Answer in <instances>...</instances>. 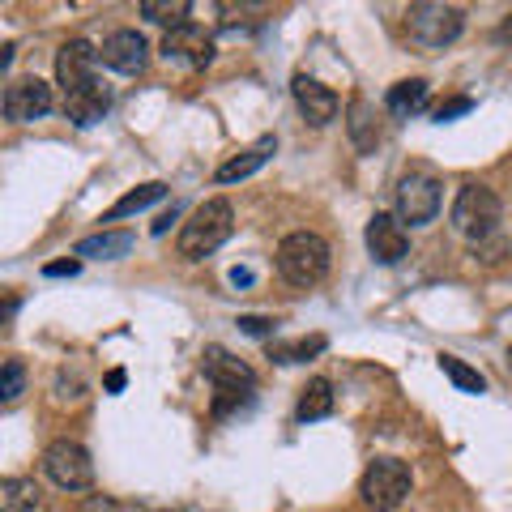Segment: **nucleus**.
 Wrapping results in <instances>:
<instances>
[{"mask_svg":"<svg viewBox=\"0 0 512 512\" xmlns=\"http://www.w3.org/2000/svg\"><path fill=\"white\" fill-rule=\"evenodd\" d=\"M231 231H235L231 201H222V197L205 201L184 222V231H180V256H184V261H205L210 252H218L222 244H227Z\"/></svg>","mask_w":512,"mask_h":512,"instance_id":"f257e3e1","label":"nucleus"},{"mask_svg":"<svg viewBox=\"0 0 512 512\" xmlns=\"http://www.w3.org/2000/svg\"><path fill=\"white\" fill-rule=\"evenodd\" d=\"M278 274L291 286H316L329 274V244L312 231H295L278 244Z\"/></svg>","mask_w":512,"mask_h":512,"instance_id":"f03ea898","label":"nucleus"},{"mask_svg":"<svg viewBox=\"0 0 512 512\" xmlns=\"http://www.w3.org/2000/svg\"><path fill=\"white\" fill-rule=\"evenodd\" d=\"M453 227L466 239H474V244H483V239L500 227V197L483 184H466L453 201Z\"/></svg>","mask_w":512,"mask_h":512,"instance_id":"7ed1b4c3","label":"nucleus"},{"mask_svg":"<svg viewBox=\"0 0 512 512\" xmlns=\"http://www.w3.org/2000/svg\"><path fill=\"white\" fill-rule=\"evenodd\" d=\"M359 491H363L367 508L393 512L410 495V466H406V461H397V457H376L372 466H367Z\"/></svg>","mask_w":512,"mask_h":512,"instance_id":"20e7f679","label":"nucleus"},{"mask_svg":"<svg viewBox=\"0 0 512 512\" xmlns=\"http://www.w3.org/2000/svg\"><path fill=\"white\" fill-rule=\"evenodd\" d=\"M461 26H466V13L453 5H431V0H423V5H410V13H406L410 39L423 47H448L461 35Z\"/></svg>","mask_w":512,"mask_h":512,"instance_id":"39448f33","label":"nucleus"},{"mask_svg":"<svg viewBox=\"0 0 512 512\" xmlns=\"http://www.w3.org/2000/svg\"><path fill=\"white\" fill-rule=\"evenodd\" d=\"M43 470L60 491H86L94 483V461L77 440H56L43 453Z\"/></svg>","mask_w":512,"mask_h":512,"instance_id":"423d86ee","label":"nucleus"},{"mask_svg":"<svg viewBox=\"0 0 512 512\" xmlns=\"http://www.w3.org/2000/svg\"><path fill=\"white\" fill-rule=\"evenodd\" d=\"M436 214H440V184L423 171L402 175V184H397V218L410 222V227H423Z\"/></svg>","mask_w":512,"mask_h":512,"instance_id":"0eeeda50","label":"nucleus"},{"mask_svg":"<svg viewBox=\"0 0 512 512\" xmlns=\"http://www.w3.org/2000/svg\"><path fill=\"white\" fill-rule=\"evenodd\" d=\"M367 252L376 265H397L410 252V231L397 214H372L367 218Z\"/></svg>","mask_w":512,"mask_h":512,"instance_id":"6e6552de","label":"nucleus"},{"mask_svg":"<svg viewBox=\"0 0 512 512\" xmlns=\"http://www.w3.org/2000/svg\"><path fill=\"white\" fill-rule=\"evenodd\" d=\"M52 111V86L39 82V77H18L9 82L5 90V116L13 124H30V120H43Z\"/></svg>","mask_w":512,"mask_h":512,"instance_id":"1a4fd4ad","label":"nucleus"},{"mask_svg":"<svg viewBox=\"0 0 512 512\" xmlns=\"http://www.w3.org/2000/svg\"><path fill=\"white\" fill-rule=\"evenodd\" d=\"M94 64H99V47L86 39H69L56 52V82L64 86V94L82 90L86 82H94Z\"/></svg>","mask_w":512,"mask_h":512,"instance_id":"9d476101","label":"nucleus"},{"mask_svg":"<svg viewBox=\"0 0 512 512\" xmlns=\"http://www.w3.org/2000/svg\"><path fill=\"white\" fill-rule=\"evenodd\" d=\"M291 94H295V107H299V116L316 124V128H325L329 120H338V94H333L329 86H320L316 77L308 73H295V82H291Z\"/></svg>","mask_w":512,"mask_h":512,"instance_id":"9b49d317","label":"nucleus"},{"mask_svg":"<svg viewBox=\"0 0 512 512\" xmlns=\"http://www.w3.org/2000/svg\"><path fill=\"white\" fill-rule=\"evenodd\" d=\"M163 56L188 64V69H205V64L214 60V39L205 35L201 26H192V22H188V26H180V30H167Z\"/></svg>","mask_w":512,"mask_h":512,"instance_id":"f8f14e48","label":"nucleus"},{"mask_svg":"<svg viewBox=\"0 0 512 512\" xmlns=\"http://www.w3.org/2000/svg\"><path fill=\"white\" fill-rule=\"evenodd\" d=\"M99 60L107 64V69H116V73H141L146 69V60H150V47H146V39H141L137 30H116V35L103 39Z\"/></svg>","mask_w":512,"mask_h":512,"instance_id":"ddd939ff","label":"nucleus"},{"mask_svg":"<svg viewBox=\"0 0 512 512\" xmlns=\"http://www.w3.org/2000/svg\"><path fill=\"white\" fill-rule=\"evenodd\" d=\"M205 376L214 380V389H252L256 376H252V367L244 359H235L227 346H205Z\"/></svg>","mask_w":512,"mask_h":512,"instance_id":"4468645a","label":"nucleus"},{"mask_svg":"<svg viewBox=\"0 0 512 512\" xmlns=\"http://www.w3.org/2000/svg\"><path fill=\"white\" fill-rule=\"evenodd\" d=\"M107 107H111V90L94 77V82H86L82 90H73V94H64V116H69L77 128H90V124H99L107 116Z\"/></svg>","mask_w":512,"mask_h":512,"instance_id":"2eb2a0df","label":"nucleus"},{"mask_svg":"<svg viewBox=\"0 0 512 512\" xmlns=\"http://www.w3.org/2000/svg\"><path fill=\"white\" fill-rule=\"evenodd\" d=\"M274 150H278V137H261L256 146L239 150L231 163H222L214 180H218V184H239V180H248V175H256V171L269 163V158H274Z\"/></svg>","mask_w":512,"mask_h":512,"instance_id":"dca6fc26","label":"nucleus"},{"mask_svg":"<svg viewBox=\"0 0 512 512\" xmlns=\"http://www.w3.org/2000/svg\"><path fill=\"white\" fill-rule=\"evenodd\" d=\"M384 107H389V116H397V120L419 116V111L427 107V82H423V77L397 82V86L389 90V99H384Z\"/></svg>","mask_w":512,"mask_h":512,"instance_id":"f3484780","label":"nucleus"},{"mask_svg":"<svg viewBox=\"0 0 512 512\" xmlns=\"http://www.w3.org/2000/svg\"><path fill=\"white\" fill-rule=\"evenodd\" d=\"M346 128H350V137H355V146L359 150H376V141H380V120H376V111L367 99H355L346 111Z\"/></svg>","mask_w":512,"mask_h":512,"instance_id":"a211bd4d","label":"nucleus"},{"mask_svg":"<svg viewBox=\"0 0 512 512\" xmlns=\"http://www.w3.org/2000/svg\"><path fill=\"white\" fill-rule=\"evenodd\" d=\"M333 414V384L329 380H308V389L299 393V406H295V419L299 423H316Z\"/></svg>","mask_w":512,"mask_h":512,"instance_id":"6ab92c4d","label":"nucleus"},{"mask_svg":"<svg viewBox=\"0 0 512 512\" xmlns=\"http://www.w3.org/2000/svg\"><path fill=\"white\" fill-rule=\"evenodd\" d=\"M167 197V184H158V180H150V184H141V188H133V192H124V197L111 205V210L103 214V222H116V218H128V214H141L146 205H154V201H163Z\"/></svg>","mask_w":512,"mask_h":512,"instance_id":"aec40b11","label":"nucleus"},{"mask_svg":"<svg viewBox=\"0 0 512 512\" xmlns=\"http://www.w3.org/2000/svg\"><path fill=\"white\" fill-rule=\"evenodd\" d=\"M133 248V235L128 231H103V235H86L82 244H77V256H99V261H116Z\"/></svg>","mask_w":512,"mask_h":512,"instance_id":"412c9836","label":"nucleus"},{"mask_svg":"<svg viewBox=\"0 0 512 512\" xmlns=\"http://www.w3.org/2000/svg\"><path fill=\"white\" fill-rule=\"evenodd\" d=\"M141 18L154 26H188V0H141Z\"/></svg>","mask_w":512,"mask_h":512,"instance_id":"4be33fe9","label":"nucleus"},{"mask_svg":"<svg viewBox=\"0 0 512 512\" xmlns=\"http://www.w3.org/2000/svg\"><path fill=\"white\" fill-rule=\"evenodd\" d=\"M0 504H5V512H35L39 487L30 483V478H5V483H0Z\"/></svg>","mask_w":512,"mask_h":512,"instance_id":"5701e85b","label":"nucleus"},{"mask_svg":"<svg viewBox=\"0 0 512 512\" xmlns=\"http://www.w3.org/2000/svg\"><path fill=\"white\" fill-rule=\"evenodd\" d=\"M320 350H325V338H320V333H312V338L274 342V346H269V359H274V363H308V359L320 355Z\"/></svg>","mask_w":512,"mask_h":512,"instance_id":"b1692460","label":"nucleus"},{"mask_svg":"<svg viewBox=\"0 0 512 512\" xmlns=\"http://www.w3.org/2000/svg\"><path fill=\"white\" fill-rule=\"evenodd\" d=\"M440 372L453 380L461 393H483V389H487L483 372H474V367H470V363H461L457 355H440Z\"/></svg>","mask_w":512,"mask_h":512,"instance_id":"393cba45","label":"nucleus"},{"mask_svg":"<svg viewBox=\"0 0 512 512\" xmlns=\"http://www.w3.org/2000/svg\"><path fill=\"white\" fill-rule=\"evenodd\" d=\"M22 380H26L22 359H9V363H5V372H0V402H18Z\"/></svg>","mask_w":512,"mask_h":512,"instance_id":"a878e982","label":"nucleus"},{"mask_svg":"<svg viewBox=\"0 0 512 512\" xmlns=\"http://www.w3.org/2000/svg\"><path fill=\"white\" fill-rule=\"evenodd\" d=\"M466 111H474V99H470V94H457V99H444L436 111H431V120H436V124H448V120L466 116Z\"/></svg>","mask_w":512,"mask_h":512,"instance_id":"bb28decb","label":"nucleus"},{"mask_svg":"<svg viewBox=\"0 0 512 512\" xmlns=\"http://www.w3.org/2000/svg\"><path fill=\"white\" fill-rule=\"evenodd\" d=\"M248 402V389H218L214 393V419H227L231 410H239Z\"/></svg>","mask_w":512,"mask_h":512,"instance_id":"cd10ccee","label":"nucleus"},{"mask_svg":"<svg viewBox=\"0 0 512 512\" xmlns=\"http://www.w3.org/2000/svg\"><path fill=\"white\" fill-rule=\"evenodd\" d=\"M77 274H82V261H77V256H69V261L43 265V278H77Z\"/></svg>","mask_w":512,"mask_h":512,"instance_id":"c85d7f7f","label":"nucleus"},{"mask_svg":"<svg viewBox=\"0 0 512 512\" xmlns=\"http://www.w3.org/2000/svg\"><path fill=\"white\" fill-rule=\"evenodd\" d=\"M278 320H269V316H239V329L252 333V338H265V333H274Z\"/></svg>","mask_w":512,"mask_h":512,"instance_id":"c756f323","label":"nucleus"},{"mask_svg":"<svg viewBox=\"0 0 512 512\" xmlns=\"http://www.w3.org/2000/svg\"><path fill=\"white\" fill-rule=\"evenodd\" d=\"M124 380H128V376H124V367H116V372H107V393H120V389H124Z\"/></svg>","mask_w":512,"mask_h":512,"instance_id":"7c9ffc66","label":"nucleus"},{"mask_svg":"<svg viewBox=\"0 0 512 512\" xmlns=\"http://www.w3.org/2000/svg\"><path fill=\"white\" fill-rule=\"evenodd\" d=\"M175 214H180V210H175V205H171L167 214H158V222H154V235H163V231L171 227V222H175Z\"/></svg>","mask_w":512,"mask_h":512,"instance_id":"2f4dec72","label":"nucleus"},{"mask_svg":"<svg viewBox=\"0 0 512 512\" xmlns=\"http://www.w3.org/2000/svg\"><path fill=\"white\" fill-rule=\"evenodd\" d=\"M86 512H116V504H111V500H99V495H94V500H86Z\"/></svg>","mask_w":512,"mask_h":512,"instance_id":"473e14b6","label":"nucleus"},{"mask_svg":"<svg viewBox=\"0 0 512 512\" xmlns=\"http://www.w3.org/2000/svg\"><path fill=\"white\" fill-rule=\"evenodd\" d=\"M231 282L235 286H252V269H231Z\"/></svg>","mask_w":512,"mask_h":512,"instance_id":"72a5a7b5","label":"nucleus"},{"mask_svg":"<svg viewBox=\"0 0 512 512\" xmlns=\"http://www.w3.org/2000/svg\"><path fill=\"white\" fill-rule=\"evenodd\" d=\"M508 367H512V346H508Z\"/></svg>","mask_w":512,"mask_h":512,"instance_id":"f704fd0d","label":"nucleus"}]
</instances>
